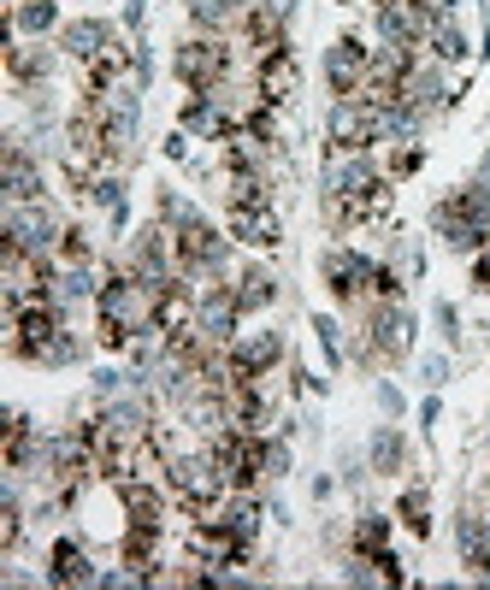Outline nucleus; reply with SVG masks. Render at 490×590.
Listing matches in <instances>:
<instances>
[{
	"instance_id": "nucleus-1",
	"label": "nucleus",
	"mask_w": 490,
	"mask_h": 590,
	"mask_svg": "<svg viewBox=\"0 0 490 590\" xmlns=\"http://www.w3.org/2000/svg\"><path fill=\"white\" fill-rule=\"evenodd\" d=\"M178 77L190 83V89H219V83L231 77V42L225 36H195L178 48Z\"/></svg>"
},
{
	"instance_id": "nucleus-2",
	"label": "nucleus",
	"mask_w": 490,
	"mask_h": 590,
	"mask_svg": "<svg viewBox=\"0 0 490 590\" xmlns=\"http://www.w3.org/2000/svg\"><path fill=\"white\" fill-rule=\"evenodd\" d=\"M384 130V113H373L366 101H337L331 113V148L337 154H366Z\"/></svg>"
},
{
	"instance_id": "nucleus-3",
	"label": "nucleus",
	"mask_w": 490,
	"mask_h": 590,
	"mask_svg": "<svg viewBox=\"0 0 490 590\" xmlns=\"http://www.w3.org/2000/svg\"><path fill=\"white\" fill-rule=\"evenodd\" d=\"M231 236L248 242V249H273V242H278L273 201H243V207H231Z\"/></svg>"
},
{
	"instance_id": "nucleus-4",
	"label": "nucleus",
	"mask_w": 490,
	"mask_h": 590,
	"mask_svg": "<svg viewBox=\"0 0 490 590\" xmlns=\"http://www.w3.org/2000/svg\"><path fill=\"white\" fill-rule=\"evenodd\" d=\"M366 72H373V54H366V48L354 42V36H343V42L331 48V89L343 95V101L366 83Z\"/></svg>"
},
{
	"instance_id": "nucleus-5",
	"label": "nucleus",
	"mask_w": 490,
	"mask_h": 590,
	"mask_svg": "<svg viewBox=\"0 0 490 590\" xmlns=\"http://www.w3.org/2000/svg\"><path fill=\"white\" fill-rule=\"evenodd\" d=\"M296 83H301V72H296L290 48H284V54H273V60H260V72H255V89L266 95V107H284V101L296 95Z\"/></svg>"
},
{
	"instance_id": "nucleus-6",
	"label": "nucleus",
	"mask_w": 490,
	"mask_h": 590,
	"mask_svg": "<svg viewBox=\"0 0 490 590\" xmlns=\"http://www.w3.org/2000/svg\"><path fill=\"white\" fill-rule=\"evenodd\" d=\"M326 277H331V289L343 295V302H354V295H373V266H366V260H354V254H326Z\"/></svg>"
},
{
	"instance_id": "nucleus-7",
	"label": "nucleus",
	"mask_w": 490,
	"mask_h": 590,
	"mask_svg": "<svg viewBox=\"0 0 490 590\" xmlns=\"http://www.w3.org/2000/svg\"><path fill=\"white\" fill-rule=\"evenodd\" d=\"M54 579H60V584H89V579H95L77 544H54Z\"/></svg>"
},
{
	"instance_id": "nucleus-8",
	"label": "nucleus",
	"mask_w": 490,
	"mask_h": 590,
	"mask_svg": "<svg viewBox=\"0 0 490 590\" xmlns=\"http://www.w3.org/2000/svg\"><path fill=\"white\" fill-rule=\"evenodd\" d=\"M7 196L19 201V207H24V201H36V171H30V160H24L19 148L7 154Z\"/></svg>"
},
{
	"instance_id": "nucleus-9",
	"label": "nucleus",
	"mask_w": 490,
	"mask_h": 590,
	"mask_svg": "<svg viewBox=\"0 0 490 590\" xmlns=\"http://www.w3.org/2000/svg\"><path fill=\"white\" fill-rule=\"evenodd\" d=\"M461 549H467V567H472V572H484V567H490V531H484L472 514L461 519Z\"/></svg>"
},
{
	"instance_id": "nucleus-10",
	"label": "nucleus",
	"mask_w": 490,
	"mask_h": 590,
	"mask_svg": "<svg viewBox=\"0 0 490 590\" xmlns=\"http://www.w3.org/2000/svg\"><path fill=\"white\" fill-rule=\"evenodd\" d=\"M231 295H236V314H248V307H266V302H273V277H266V272H248Z\"/></svg>"
},
{
	"instance_id": "nucleus-11",
	"label": "nucleus",
	"mask_w": 490,
	"mask_h": 590,
	"mask_svg": "<svg viewBox=\"0 0 490 590\" xmlns=\"http://www.w3.org/2000/svg\"><path fill=\"white\" fill-rule=\"evenodd\" d=\"M402 519H408V531H419V537L432 531V519H426V496H419V491L402 496Z\"/></svg>"
},
{
	"instance_id": "nucleus-12",
	"label": "nucleus",
	"mask_w": 490,
	"mask_h": 590,
	"mask_svg": "<svg viewBox=\"0 0 490 590\" xmlns=\"http://www.w3.org/2000/svg\"><path fill=\"white\" fill-rule=\"evenodd\" d=\"M354 544H361V555H366V561H379V555H384V519H366Z\"/></svg>"
},
{
	"instance_id": "nucleus-13",
	"label": "nucleus",
	"mask_w": 490,
	"mask_h": 590,
	"mask_svg": "<svg viewBox=\"0 0 490 590\" xmlns=\"http://www.w3.org/2000/svg\"><path fill=\"white\" fill-rule=\"evenodd\" d=\"M19 531H24V514H19V502H7V508H0V544H19Z\"/></svg>"
},
{
	"instance_id": "nucleus-14",
	"label": "nucleus",
	"mask_w": 490,
	"mask_h": 590,
	"mask_svg": "<svg viewBox=\"0 0 490 590\" xmlns=\"http://www.w3.org/2000/svg\"><path fill=\"white\" fill-rule=\"evenodd\" d=\"M472 277H479V289H490V236L479 242V260H472Z\"/></svg>"
},
{
	"instance_id": "nucleus-15",
	"label": "nucleus",
	"mask_w": 490,
	"mask_h": 590,
	"mask_svg": "<svg viewBox=\"0 0 490 590\" xmlns=\"http://www.w3.org/2000/svg\"><path fill=\"white\" fill-rule=\"evenodd\" d=\"M47 19H54V12H47V7H24V12H19V24H30V30H42Z\"/></svg>"
}]
</instances>
